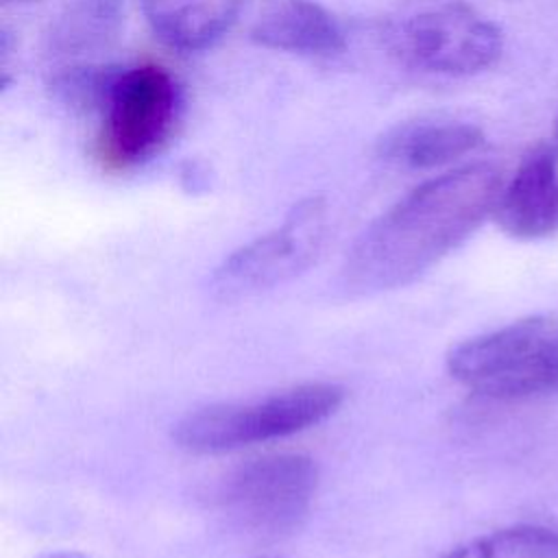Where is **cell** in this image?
Listing matches in <instances>:
<instances>
[{"mask_svg":"<svg viewBox=\"0 0 558 558\" xmlns=\"http://www.w3.org/2000/svg\"><path fill=\"white\" fill-rule=\"evenodd\" d=\"M501 185L499 168L486 161L416 185L353 242L342 266L344 286L373 294L412 283L493 216Z\"/></svg>","mask_w":558,"mask_h":558,"instance_id":"1","label":"cell"},{"mask_svg":"<svg viewBox=\"0 0 558 558\" xmlns=\"http://www.w3.org/2000/svg\"><path fill=\"white\" fill-rule=\"evenodd\" d=\"M384 39L403 65L451 78L493 68L504 50L499 26L466 0H399Z\"/></svg>","mask_w":558,"mask_h":558,"instance_id":"2","label":"cell"},{"mask_svg":"<svg viewBox=\"0 0 558 558\" xmlns=\"http://www.w3.org/2000/svg\"><path fill=\"white\" fill-rule=\"evenodd\" d=\"M451 377L471 392L532 399L558 392V312L519 318L456 344L447 355Z\"/></svg>","mask_w":558,"mask_h":558,"instance_id":"3","label":"cell"},{"mask_svg":"<svg viewBox=\"0 0 558 558\" xmlns=\"http://www.w3.org/2000/svg\"><path fill=\"white\" fill-rule=\"evenodd\" d=\"M181 102V87L163 65L118 68L96 111L98 163L124 172L157 157L174 135Z\"/></svg>","mask_w":558,"mask_h":558,"instance_id":"4","label":"cell"},{"mask_svg":"<svg viewBox=\"0 0 558 558\" xmlns=\"http://www.w3.org/2000/svg\"><path fill=\"white\" fill-rule=\"evenodd\" d=\"M342 401L344 388L310 381L257 401L205 405L177 423L174 440L192 453H225L299 434L331 416Z\"/></svg>","mask_w":558,"mask_h":558,"instance_id":"5","label":"cell"},{"mask_svg":"<svg viewBox=\"0 0 558 558\" xmlns=\"http://www.w3.org/2000/svg\"><path fill=\"white\" fill-rule=\"evenodd\" d=\"M327 233L323 196L299 201L279 227L235 248L209 277V292L225 303L242 301L281 286L318 257Z\"/></svg>","mask_w":558,"mask_h":558,"instance_id":"6","label":"cell"},{"mask_svg":"<svg viewBox=\"0 0 558 558\" xmlns=\"http://www.w3.org/2000/svg\"><path fill=\"white\" fill-rule=\"evenodd\" d=\"M318 469L301 453H270L246 460L220 484V506L246 530L283 536L296 530L314 501Z\"/></svg>","mask_w":558,"mask_h":558,"instance_id":"7","label":"cell"},{"mask_svg":"<svg viewBox=\"0 0 558 558\" xmlns=\"http://www.w3.org/2000/svg\"><path fill=\"white\" fill-rule=\"evenodd\" d=\"M495 222L514 240H543L558 233V150L532 146L510 181L501 185Z\"/></svg>","mask_w":558,"mask_h":558,"instance_id":"8","label":"cell"},{"mask_svg":"<svg viewBox=\"0 0 558 558\" xmlns=\"http://www.w3.org/2000/svg\"><path fill=\"white\" fill-rule=\"evenodd\" d=\"M251 39L268 50L325 59L347 46L338 17L318 0H264Z\"/></svg>","mask_w":558,"mask_h":558,"instance_id":"9","label":"cell"},{"mask_svg":"<svg viewBox=\"0 0 558 558\" xmlns=\"http://www.w3.org/2000/svg\"><path fill=\"white\" fill-rule=\"evenodd\" d=\"M482 144L484 131L471 122L421 118L384 131L375 153L381 161L401 170H432L462 159Z\"/></svg>","mask_w":558,"mask_h":558,"instance_id":"10","label":"cell"},{"mask_svg":"<svg viewBox=\"0 0 558 558\" xmlns=\"http://www.w3.org/2000/svg\"><path fill=\"white\" fill-rule=\"evenodd\" d=\"M246 0H140L155 37L183 52L214 46L238 20Z\"/></svg>","mask_w":558,"mask_h":558,"instance_id":"11","label":"cell"},{"mask_svg":"<svg viewBox=\"0 0 558 558\" xmlns=\"http://www.w3.org/2000/svg\"><path fill=\"white\" fill-rule=\"evenodd\" d=\"M122 0H74L48 33V57L57 63H78L116 37Z\"/></svg>","mask_w":558,"mask_h":558,"instance_id":"12","label":"cell"},{"mask_svg":"<svg viewBox=\"0 0 558 558\" xmlns=\"http://www.w3.org/2000/svg\"><path fill=\"white\" fill-rule=\"evenodd\" d=\"M438 558H558V532L536 523L508 525L460 543Z\"/></svg>","mask_w":558,"mask_h":558,"instance_id":"13","label":"cell"},{"mask_svg":"<svg viewBox=\"0 0 558 558\" xmlns=\"http://www.w3.org/2000/svg\"><path fill=\"white\" fill-rule=\"evenodd\" d=\"M4 4H26V2H35V0H2Z\"/></svg>","mask_w":558,"mask_h":558,"instance_id":"14","label":"cell"}]
</instances>
